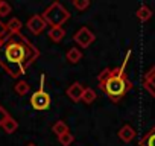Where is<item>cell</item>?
<instances>
[{"mask_svg":"<svg viewBox=\"0 0 155 146\" xmlns=\"http://www.w3.org/2000/svg\"><path fill=\"white\" fill-rule=\"evenodd\" d=\"M38 58V47L34 46L21 32L11 35L6 43L0 47V65L12 78L25 75L26 68Z\"/></svg>","mask_w":155,"mask_h":146,"instance_id":"cell-1","label":"cell"},{"mask_svg":"<svg viewBox=\"0 0 155 146\" xmlns=\"http://www.w3.org/2000/svg\"><path fill=\"white\" fill-rule=\"evenodd\" d=\"M129 56H131V50H128L122 67L104 68L97 75L99 88L108 96L111 102H119L132 88V82L128 79L126 73H125V67L129 61Z\"/></svg>","mask_w":155,"mask_h":146,"instance_id":"cell-2","label":"cell"},{"mask_svg":"<svg viewBox=\"0 0 155 146\" xmlns=\"http://www.w3.org/2000/svg\"><path fill=\"white\" fill-rule=\"evenodd\" d=\"M41 17L46 22V25H49L50 28H62V25L70 18V12L65 9L62 3L53 2L44 9Z\"/></svg>","mask_w":155,"mask_h":146,"instance_id":"cell-3","label":"cell"},{"mask_svg":"<svg viewBox=\"0 0 155 146\" xmlns=\"http://www.w3.org/2000/svg\"><path fill=\"white\" fill-rule=\"evenodd\" d=\"M44 78H46V76L41 75L40 88H38L37 91H34L32 96H31V105H32V108L37 110V111H44V110H47V108L50 107V102H52L50 95L44 91Z\"/></svg>","mask_w":155,"mask_h":146,"instance_id":"cell-4","label":"cell"},{"mask_svg":"<svg viewBox=\"0 0 155 146\" xmlns=\"http://www.w3.org/2000/svg\"><path fill=\"white\" fill-rule=\"evenodd\" d=\"M73 40L76 41V44H79L82 49H87V47L96 40V37H94V34H93L87 26H82L79 31L74 34Z\"/></svg>","mask_w":155,"mask_h":146,"instance_id":"cell-5","label":"cell"},{"mask_svg":"<svg viewBox=\"0 0 155 146\" xmlns=\"http://www.w3.org/2000/svg\"><path fill=\"white\" fill-rule=\"evenodd\" d=\"M26 26H28V29H29L34 35H40V34L46 29L47 25H46V22L43 20L41 15H32V17L28 20Z\"/></svg>","mask_w":155,"mask_h":146,"instance_id":"cell-6","label":"cell"},{"mask_svg":"<svg viewBox=\"0 0 155 146\" xmlns=\"http://www.w3.org/2000/svg\"><path fill=\"white\" fill-rule=\"evenodd\" d=\"M84 90H85V87H84L81 82H73L71 85H68V88H67L65 93H67L68 99H70L73 104H78V102H81V99H82Z\"/></svg>","mask_w":155,"mask_h":146,"instance_id":"cell-7","label":"cell"},{"mask_svg":"<svg viewBox=\"0 0 155 146\" xmlns=\"http://www.w3.org/2000/svg\"><path fill=\"white\" fill-rule=\"evenodd\" d=\"M135 129L131 126V125H123L120 129H119V132H117V135H119V138L122 140V141H125V143H129V141H132L134 140V137H135Z\"/></svg>","mask_w":155,"mask_h":146,"instance_id":"cell-8","label":"cell"},{"mask_svg":"<svg viewBox=\"0 0 155 146\" xmlns=\"http://www.w3.org/2000/svg\"><path fill=\"white\" fill-rule=\"evenodd\" d=\"M21 28H23V23L20 22V18H17V17H12L8 23H6V29H8V34H11V35H15V34H20V31H21Z\"/></svg>","mask_w":155,"mask_h":146,"instance_id":"cell-9","label":"cell"},{"mask_svg":"<svg viewBox=\"0 0 155 146\" xmlns=\"http://www.w3.org/2000/svg\"><path fill=\"white\" fill-rule=\"evenodd\" d=\"M138 146H155V126H152L140 140Z\"/></svg>","mask_w":155,"mask_h":146,"instance_id":"cell-10","label":"cell"},{"mask_svg":"<svg viewBox=\"0 0 155 146\" xmlns=\"http://www.w3.org/2000/svg\"><path fill=\"white\" fill-rule=\"evenodd\" d=\"M152 9L149 8V6H146V5H141L138 9H137V12H135V15H137V18L140 20V22H143V23H146L147 20H150V17H152Z\"/></svg>","mask_w":155,"mask_h":146,"instance_id":"cell-11","label":"cell"},{"mask_svg":"<svg viewBox=\"0 0 155 146\" xmlns=\"http://www.w3.org/2000/svg\"><path fill=\"white\" fill-rule=\"evenodd\" d=\"M65 58H67V61H68V62L76 64V62H79V61H81V58H82V52H81L79 49H78V47H71V49H68V50H67Z\"/></svg>","mask_w":155,"mask_h":146,"instance_id":"cell-12","label":"cell"},{"mask_svg":"<svg viewBox=\"0 0 155 146\" xmlns=\"http://www.w3.org/2000/svg\"><path fill=\"white\" fill-rule=\"evenodd\" d=\"M2 128H3V131H5L6 134H14V132L18 129V122H17L12 116H9V117L5 120V123L2 125Z\"/></svg>","mask_w":155,"mask_h":146,"instance_id":"cell-13","label":"cell"},{"mask_svg":"<svg viewBox=\"0 0 155 146\" xmlns=\"http://www.w3.org/2000/svg\"><path fill=\"white\" fill-rule=\"evenodd\" d=\"M65 37V31L62 28H50L49 31V38L55 43H61L62 38Z\"/></svg>","mask_w":155,"mask_h":146,"instance_id":"cell-14","label":"cell"},{"mask_svg":"<svg viewBox=\"0 0 155 146\" xmlns=\"http://www.w3.org/2000/svg\"><path fill=\"white\" fill-rule=\"evenodd\" d=\"M52 131H53V134H56V137H59V135L68 132V126H67V123L64 120H56L52 125Z\"/></svg>","mask_w":155,"mask_h":146,"instance_id":"cell-15","label":"cell"},{"mask_svg":"<svg viewBox=\"0 0 155 146\" xmlns=\"http://www.w3.org/2000/svg\"><path fill=\"white\" fill-rule=\"evenodd\" d=\"M84 104H87V105H90V104H93L94 101H96V91L93 90V88H90V87H87L85 90H84V93H82V99H81Z\"/></svg>","mask_w":155,"mask_h":146,"instance_id":"cell-16","label":"cell"},{"mask_svg":"<svg viewBox=\"0 0 155 146\" xmlns=\"http://www.w3.org/2000/svg\"><path fill=\"white\" fill-rule=\"evenodd\" d=\"M143 87H155V65L144 75Z\"/></svg>","mask_w":155,"mask_h":146,"instance_id":"cell-17","label":"cell"},{"mask_svg":"<svg viewBox=\"0 0 155 146\" xmlns=\"http://www.w3.org/2000/svg\"><path fill=\"white\" fill-rule=\"evenodd\" d=\"M14 90H15V93L18 95V96H25V95H28L29 93V90H31V85L26 82V81H18L17 84H15V87H14Z\"/></svg>","mask_w":155,"mask_h":146,"instance_id":"cell-18","label":"cell"},{"mask_svg":"<svg viewBox=\"0 0 155 146\" xmlns=\"http://www.w3.org/2000/svg\"><path fill=\"white\" fill-rule=\"evenodd\" d=\"M58 141L61 143V146H70V144L74 141V135L68 131V132H65V134L59 135V137H58Z\"/></svg>","mask_w":155,"mask_h":146,"instance_id":"cell-19","label":"cell"},{"mask_svg":"<svg viewBox=\"0 0 155 146\" xmlns=\"http://www.w3.org/2000/svg\"><path fill=\"white\" fill-rule=\"evenodd\" d=\"M73 8H76L78 11H85L90 6V0H73L71 2Z\"/></svg>","mask_w":155,"mask_h":146,"instance_id":"cell-20","label":"cell"},{"mask_svg":"<svg viewBox=\"0 0 155 146\" xmlns=\"http://www.w3.org/2000/svg\"><path fill=\"white\" fill-rule=\"evenodd\" d=\"M9 12H11V5L2 0V3H0V17H6L9 15Z\"/></svg>","mask_w":155,"mask_h":146,"instance_id":"cell-21","label":"cell"},{"mask_svg":"<svg viewBox=\"0 0 155 146\" xmlns=\"http://www.w3.org/2000/svg\"><path fill=\"white\" fill-rule=\"evenodd\" d=\"M9 116H11V114H9V113H8V111H6V110L2 107V105H0V128H2V125L5 123V120H6Z\"/></svg>","mask_w":155,"mask_h":146,"instance_id":"cell-22","label":"cell"},{"mask_svg":"<svg viewBox=\"0 0 155 146\" xmlns=\"http://www.w3.org/2000/svg\"><path fill=\"white\" fill-rule=\"evenodd\" d=\"M8 34V29H6V23H3L0 20V38H3L5 35Z\"/></svg>","mask_w":155,"mask_h":146,"instance_id":"cell-23","label":"cell"},{"mask_svg":"<svg viewBox=\"0 0 155 146\" xmlns=\"http://www.w3.org/2000/svg\"><path fill=\"white\" fill-rule=\"evenodd\" d=\"M144 88H146V90H147V93L155 99V87H144Z\"/></svg>","mask_w":155,"mask_h":146,"instance_id":"cell-24","label":"cell"},{"mask_svg":"<svg viewBox=\"0 0 155 146\" xmlns=\"http://www.w3.org/2000/svg\"><path fill=\"white\" fill-rule=\"evenodd\" d=\"M9 37H11V34H6V35H5L3 38H0V47H2V46H3L5 43H6V40H8Z\"/></svg>","mask_w":155,"mask_h":146,"instance_id":"cell-25","label":"cell"},{"mask_svg":"<svg viewBox=\"0 0 155 146\" xmlns=\"http://www.w3.org/2000/svg\"><path fill=\"white\" fill-rule=\"evenodd\" d=\"M26 146H37V144H35V143H28Z\"/></svg>","mask_w":155,"mask_h":146,"instance_id":"cell-26","label":"cell"},{"mask_svg":"<svg viewBox=\"0 0 155 146\" xmlns=\"http://www.w3.org/2000/svg\"><path fill=\"white\" fill-rule=\"evenodd\" d=\"M0 3H2V0H0Z\"/></svg>","mask_w":155,"mask_h":146,"instance_id":"cell-27","label":"cell"}]
</instances>
